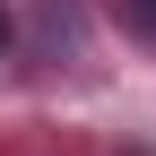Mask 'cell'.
Wrapping results in <instances>:
<instances>
[{"label": "cell", "mask_w": 156, "mask_h": 156, "mask_svg": "<svg viewBox=\"0 0 156 156\" xmlns=\"http://www.w3.org/2000/svg\"><path fill=\"white\" fill-rule=\"evenodd\" d=\"M0 44H9V0H0Z\"/></svg>", "instance_id": "obj_1"}, {"label": "cell", "mask_w": 156, "mask_h": 156, "mask_svg": "<svg viewBox=\"0 0 156 156\" xmlns=\"http://www.w3.org/2000/svg\"><path fill=\"white\" fill-rule=\"evenodd\" d=\"M130 9H139V17H156V0H130Z\"/></svg>", "instance_id": "obj_2"}]
</instances>
